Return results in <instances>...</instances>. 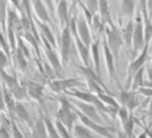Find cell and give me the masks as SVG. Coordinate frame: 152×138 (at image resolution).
<instances>
[{
    "instance_id": "obj_1",
    "label": "cell",
    "mask_w": 152,
    "mask_h": 138,
    "mask_svg": "<svg viewBox=\"0 0 152 138\" xmlns=\"http://www.w3.org/2000/svg\"><path fill=\"white\" fill-rule=\"evenodd\" d=\"M59 100V109L56 112V119L61 121L64 125V127L68 130L70 134L73 131L74 123L77 119V114L74 111L73 107L70 105V102L66 97L61 96L58 98Z\"/></svg>"
},
{
    "instance_id": "obj_2",
    "label": "cell",
    "mask_w": 152,
    "mask_h": 138,
    "mask_svg": "<svg viewBox=\"0 0 152 138\" xmlns=\"http://www.w3.org/2000/svg\"><path fill=\"white\" fill-rule=\"evenodd\" d=\"M68 94L71 97H74V98H76V99H78V100L81 101V102H85V103H87V104L93 105V106H95V108H98L99 110H101L102 112L110 113V114L113 115V117H114L115 114L118 112V109L113 108V107L105 106L104 104H102V102L98 99V97L95 96L94 94H92V92H81V90L76 89V90L69 92Z\"/></svg>"
},
{
    "instance_id": "obj_3",
    "label": "cell",
    "mask_w": 152,
    "mask_h": 138,
    "mask_svg": "<svg viewBox=\"0 0 152 138\" xmlns=\"http://www.w3.org/2000/svg\"><path fill=\"white\" fill-rule=\"evenodd\" d=\"M104 31H105V36L104 38H105L106 44H107L115 60H117L119 58V50H120L121 46L123 45L122 36L119 33V31L117 30V28L115 27L113 23H110V27L105 26Z\"/></svg>"
},
{
    "instance_id": "obj_4",
    "label": "cell",
    "mask_w": 152,
    "mask_h": 138,
    "mask_svg": "<svg viewBox=\"0 0 152 138\" xmlns=\"http://www.w3.org/2000/svg\"><path fill=\"white\" fill-rule=\"evenodd\" d=\"M145 38H144V25L143 19L140 16V14L137 15V18L134 20L133 24V34H132V55L135 57L140 51H143L145 47Z\"/></svg>"
},
{
    "instance_id": "obj_5",
    "label": "cell",
    "mask_w": 152,
    "mask_h": 138,
    "mask_svg": "<svg viewBox=\"0 0 152 138\" xmlns=\"http://www.w3.org/2000/svg\"><path fill=\"white\" fill-rule=\"evenodd\" d=\"M148 46L149 44H146L144 47L143 51L140 53V55L134 59L133 61H131V63L129 65L128 68V76H127L126 80V90L130 89L131 83H132V79L134 77V75L143 68L144 63H145L146 59H147V54H148Z\"/></svg>"
},
{
    "instance_id": "obj_6",
    "label": "cell",
    "mask_w": 152,
    "mask_h": 138,
    "mask_svg": "<svg viewBox=\"0 0 152 138\" xmlns=\"http://www.w3.org/2000/svg\"><path fill=\"white\" fill-rule=\"evenodd\" d=\"M74 111H75V113L77 114V117H79V119L81 121L83 125L85 126L86 128H88L90 131L93 130L95 133L99 134V135H101L102 137H104V138H113L112 132L114 131V129H112V128H110V127H104V126L98 125V123H94L91 119L88 118L87 116H85L81 112H79L77 109H74Z\"/></svg>"
},
{
    "instance_id": "obj_7",
    "label": "cell",
    "mask_w": 152,
    "mask_h": 138,
    "mask_svg": "<svg viewBox=\"0 0 152 138\" xmlns=\"http://www.w3.org/2000/svg\"><path fill=\"white\" fill-rule=\"evenodd\" d=\"M71 102L77 107V110L83 113L85 116H87L89 119H91L92 121L98 123V125H102V119L100 117L99 113L96 110L95 106L81 102L79 100H74V99H71Z\"/></svg>"
},
{
    "instance_id": "obj_8",
    "label": "cell",
    "mask_w": 152,
    "mask_h": 138,
    "mask_svg": "<svg viewBox=\"0 0 152 138\" xmlns=\"http://www.w3.org/2000/svg\"><path fill=\"white\" fill-rule=\"evenodd\" d=\"M71 44H72V34L70 31V27L63 28L61 29V56L63 65H66L69 59V54L71 51Z\"/></svg>"
},
{
    "instance_id": "obj_9",
    "label": "cell",
    "mask_w": 152,
    "mask_h": 138,
    "mask_svg": "<svg viewBox=\"0 0 152 138\" xmlns=\"http://www.w3.org/2000/svg\"><path fill=\"white\" fill-rule=\"evenodd\" d=\"M76 27H77V36L79 38V40L83 42V44L86 47L90 49V46L92 44V38L91 34H90V29L88 23L86 21L85 17L83 16H78L77 20H76Z\"/></svg>"
},
{
    "instance_id": "obj_10",
    "label": "cell",
    "mask_w": 152,
    "mask_h": 138,
    "mask_svg": "<svg viewBox=\"0 0 152 138\" xmlns=\"http://www.w3.org/2000/svg\"><path fill=\"white\" fill-rule=\"evenodd\" d=\"M43 43H44L45 54H46L47 59H48L51 67H52V71L54 72L55 75L61 76V74H63V70H61V61H59L58 57H57V55L55 54V52L53 51V48L49 45V43L47 42L45 38H43Z\"/></svg>"
},
{
    "instance_id": "obj_11",
    "label": "cell",
    "mask_w": 152,
    "mask_h": 138,
    "mask_svg": "<svg viewBox=\"0 0 152 138\" xmlns=\"http://www.w3.org/2000/svg\"><path fill=\"white\" fill-rule=\"evenodd\" d=\"M80 79L78 78H70V79H59V80H53L50 82L49 86L54 92H61L68 90L70 88H73L75 86L80 85Z\"/></svg>"
},
{
    "instance_id": "obj_12",
    "label": "cell",
    "mask_w": 152,
    "mask_h": 138,
    "mask_svg": "<svg viewBox=\"0 0 152 138\" xmlns=\"http://www.w3.org/2000/svg\"><path fill=\"white\" fill-rule=\"evenodd\" d=\"M102 38H103L102 45H103V52H104V59H105L106 70H107L108 76H110V84H113L115 80H118V77H117V75H116V70H115V58L112 53H110L107 44H106L105 38L103 36Z\"/></svg>"
},
{
    "instance_id": "obj_13",
    "label": "cell",
    "mask_w": 152,
    "mask_h": 138,
    "mask_svg": "<svg viewBox=\"0 0 152 138\" xmlns=\"http://www.w3.org/2000/svg\"><path fill=\"white\" fill-rule=\"evenodd\" d=\"M120 100L121 103H122L123 106L125 107L127 110L132 111L133 108L139 105V102H137V98H135V94L134 92H128V90H121V94H120Z\"/></svg>"
},
{
    "instance_id": "obj_14",
    "label": "cell",
    "mask_w": 152,
    "mask_h": 138,
    "mask_svg": "<svg viewBox=\"0 0 152 138\" xmlns=\"http://www.w3.org/2000/svg\"><path fill=\"white\" fill-rule=\"evenodd\" d=\"M30 5L32 7V9L34 11L36 14V18L42 23H51L49 15L47 13V9L45 7V5L43 4V2L41 1H34V2H30Z\"/></svg>"
},
{
    "instance_id": "obj_15",
    "label": "cell",
    "mask_w": 152,
    "mask_h": 138,
    "mask_svg": "<svg viewBox=\"0 0 152 138\" xmlns=\"http://www.w3.org/2000/svg\"><path fill=\"white\" fill-rule=\"evenodd\" d=\"M74 36V42H75V45H76V48H77V51H78V54H79V57H80L81 61L85 65L86 68L90 67V51H89V48L86 47L85 45L83 44L79 38L77 36V33L73 34Z\"/></svg>"
},
{
    "instance_id": "obj_16",
    "label": "cell",
    "mask_w": 152,
    "mask_h": 138,
    "mask_svg": "<svg viewBox=\"0 0 152 138\" xmlns=\"http://www.w3.org/2000/svg\"><path fill=\"white\" fill-rule=\"evenodd\" d=\"M34 21H36L38 28L40 29V32H41V36H42V38H45V40L49 43V45H50L52 48H56V42H55V38L53 36L50 28H49L45 23H42V22L39 21L36 17H34Z\"/></svg>"
},
{
    "instance_id": "obj_17",
    "label": "cell",
    "mask_w": 152,
    "mask_h": 138,
    "mask_svg": "<svg viewBox=\"0 0 152 138\" xmlns=\"http://www.w3.org/2000/svg\"><path fill=\"white\" fill-rule=\"evenodd\" d=\"M57 16H58L59 25L61 28H65L69 26L70 20L69 15H68V3L66 1H61L57 2Z\"/></svg>"
},
{
    "instance_id": "obj_18",
    "label": "cell",
    "mask_w": 152,
    "mask_h": 138,
    "mask_svg": "<svg viewBox=\"0 0 152 138\" xmlns=\"http://www.w3.org/2000/svg\"><path fill=\"white\" fill-rule=\"evenodd\" d=\"M76 67L78 68L79 70H80L81 72H83V74H85V76H86V78H90V79H92L93 81H95L96 83H98L100 86H101L102 88H103L104 90H105L106 92H108V89H107V87H106L105 85H104V83H103V81H102V79L100 78V76H98L97 74H96V72L94 71L93 69H92L91 67H88V68H86V67H83V65H76Z\"/></svg>"
},
{
    "instance_id": "obj_19",
    "label": "cell",
    "mask_w": 152,
    "mask_h": 138,
    "mask_svg": "<svg viewBox=\"0 0 152 138\" xmlns=\"http://www.w3.org/2000/svg\"><path fill=\"white\" fill-rule=\"evenodd\" d=\"M99 45L100 40L97 38L94 41L90 46V50H91L92 58H93V63L95 67V72L98 76H100V57H99Z\"/></svg>"
},
{
    "instance_id": "obj_20",
    "label": "cell",
    "mask_w": 152,
    "mask_h": 138,
    "mask_svg": "<svg viewBox=\"0 0 152 138\" xmlns=\"http://www.w3.org/2000/svg\"><path fill=\"white\" fill-rule=\"evenodd\" d=\"M27 94L31 99L40 101L43 97V85L36 83V82H27V88H26Z\"/></svg>"
},
{
    "instance_id": "obj_21",
    "label": "cell",
    "mask_w": 152,
    "mask_h": 138,
    "mask_svg": "<svg viewBox=\"0 0 152 138\" xmlns=\"http://www.w3.org/2000/svg\"><path fill=\"white\" fill-rule=\"evenodd\" d=\"M98 11L100 13V20L105 25L107 23H112L110 17V11H108V4L106 1H100L98 2Z\"/></svg>"
},
{
    "instance_id": "obj_22",
    "label": "cell",
    "mask_w": 152,
    "mask_h": 138,
    "mask_svg": "<svg viewBox=\"0 0 152 138\" xmlns=\"http://www.w3.org/2000/svg\"><path fill=\"white\" fill-rule=\"evenodd\" d=\"M3 99H4V103H5V107L7 108V110H9L10 114H11L12 118L14 117V114H15V106H16V103L15 101H14L13 97H12V94L9 92V90L7 89V87H5L4 85H3Z\"/></svg>"
},
{
    "instance_id": "obj_23",
    "label": "cell",
    "mask_w": 152,
    "mask_h": 138,
    "mask_svg": "<svg viewBox=\"0 0 152 138\" xmlns=\"http://www.w3.org/2000/svg\"><path fill=\"white\" fill-rule=\"evenodd\" d=\"M132 34H133V22L132 20H129L127 23L126 27L124 29V32L122 34V40L123 43L128 46V48H130L132 46Z\"/></svg>"
},
{
    "instance_id": "obj_24",
    "label": "cell",
    "mask_w": 152,
    "mask_h": 138,
    "mask_svg": "<svg viewBox=\"0 0 152 138\" xmlns=\"http://www.w3.org/2000/svg\"><path fill=\"white\" fill-rule=\"evenodd\" d=\"M72 132H73L75 138H94L91 131L83 125H75Z\"/></svg>"
},
{
    "instance_id": "obj_25",
    "label": "cell",
    "mask_w": 152,
    "mask_h": 138,
    "mask_svg": "<svg viewBox=\"0 0 152 138\" xmlns=\"http://www.w3.org/2000/svg\"><path fill=\"white\" fill-rule=\"evenodd\" d=\"M15 113L18 115V116L20 117L21 119H23V121H27L28 123H29L30 126L32 125V121L31 118H30L29 114H28L27 110H26V108L23 106V105L21 104V103H16V106H15Z\"/></svg>"
},
{
    "instance_id": "obj_26",
    "label": "cell",
    "mask_w": 152,
    "mask_h": 138,
    "mask_svg": "<svg viewBox=\"0 0 152 138\" xmlns=\"http://www.w3.org/2000/svg\"><path fill=\"white\" fill-rule=\"evenodd\" d=\"M144 71H145V69H144V67H143L134 75V77H133V79H132V83H131V86H130L131 92H135V90L139 89V88L143 87V83H144V80H143Z\"/></svg>"
},
{
    "instance_id": "obj_27",
    "label": "cell",
    "mask_w": 152,
    "mask_h": 138,
    "mask_svg": "<svg viewBox=\"0 0 152 138\" xmlns=\"http://www.w3.org/2000/svg\"><path fill=\"white\" fill-rule=\"evenodd\" d=\"M135 2L133 1H122L121 2V12L123 16H126L128 18H131L134 12Z\"/></svg>"
},
{
    "instance_id": "obj_28",
    "label": "cell",
    "mask_w": 152,
    "mask_h": 138,
    "mask_svg": "<svg viewBox=\"0 0 152 138\" xmlns=\"http://www.w3.org/2000/svg\"><path fill=\"white\" fill-rule=\"evenodd\" d=\"M44 123H45V126H46V129H47V135H48V138H61L58 135V133H57L56 129H55L54 125L51 123V121L47 116L45 117Z\"/></svg>"
},
{
    "instance_id": "obj_29",
    "label": "cell",
    "mask_w": 152,
    "mask_h": 138,
    "mask_svg": "<svg viewBox=\"0 0 152 138\" xmlns=\"http://www.w3.org/2000/svg\"><path fill=\"white\" fill-rule=\"evenodd\" d=\"M98 99L102 102V104H105V106H108V107H113V108H116V109H119L118 103L107 94H101L100 96H98Z\"/></svg>"
},
{
    "instance_id": "obj_30",
    "label": "cell",
    "mask_w": 152,
    "mask_h": 138,
    "mask_svg": "<svg viewBox=\"0 0 152 138\" xmlns=\"http://www.w3.org/2000/svg\"><path fill=\"white\" fill-rule=\"evenodd\" d=\"M55 129H56L57 133H58L59 137L61 138H72L71 135H70V133L68 132V130L66 129L65 127H64V125L61 123V121H58L56 119V121H55V125H54Z\"/></svg>"
},
{
    "instance_id": "obj_31",
    "label": "cell",
    "mask_w": 152,
    "mask_h": 138,
    "mask_svg": "<svg viewBox=\"0 0 152 138\" xmlns=\"http://www.w3.org/2000/svg\"><path fill=\"white\" fill-rule=\"evenodd\" d=\"M16 61H17V65L19 67V69L22 72L26 71V68H27V62H26V58L23 56L21 52L17 49V52H16Z\"/></svg>"
},
{
    "instance_id": "obj_32",
    "label": "cell",
    "mask_w": 152,
    "mask_h": 138,
    "mask_svg": "<svg viewBox=\"0 0 152 138\" xmlns=\"http://www.w3.org/2000/svg\"><path fill=\"white\" fill-rule=\"evenodd\" d=\"M118 116L119 118H120V121H121V125L123 126L126 123V121L129 119V114H128V111H127V109L125 108V107H120V108L118 109Z\"/></svg>"
},
{
    "instance_id": "obj_33",
    "label": "cell",
    "mask_w": 152,
    "mask_h": 138,
    "mask_svg": "<svg viewBox=\"0 0 152 138\" xmlns=\"http://www.w3.org/2000/svg\"><path fill=\"white\" fill-rule=\"evenodd\" d=\"M25 38H26V41H28V42L30 43V44L32 45V46L34 47V49H36V53L37 55H38L39 57H41V54H40V50H39V46L38 44H37V42L38 41L34 38V36H32L30 32H25Z\"/></svg>"
},
{
    "instance_id": "obj_34",
    "label": "cell",
    "mask_w": 152,
    "mask_h": 138,
    "mask_svg": "<svg viewBox=\"0 0 152 138\" xmlns=\"http://www.w3.org/2000/svg\"><path fill=\"white\" fill-rule=\"evenodd\" d=\"M83 3L88 9V11L93 16H95L96 11L98 9V2H96V1H85V2H83Z\"/></svg>"
},
{
    "instance_id": "obj_35",
    "label": "cell",
    "mask_w": 152,
    "mask_h": 138,
    "mask_svg": "<svg viewBox=\"0 0 152 138\" xmlns=\"http://www.w3.org/2000/svg\"><path fill=\"white\" fill-rule=\"evenodd\" d=\"M18 50L23 54V56L25 57V58L26 57H29V51L27 50V48L25 47L23 41H22V38H20V36L18 38Z\"/></svg>"
},
{
    "instance_id": "obj_36",
    "label": "cell",
    "mask_w": 152,
    "mask_h": 138,
    "mask_svg": "<svg viewBox=\"0 0 152 138\" xmlns=\"http://www.w3.org/2000/svg\"><path fill=\"white\" fill-rule=\"evenodd\" d=\"M9 63V57L3 51L0 50V71H4V68Z\"/></svg>"
},
{
    "instance_id": "obj_37",
    "label": "cell",
    "mask_w": 152,
    "mask_h": 138,
    "mask_svg": "<svg viewBox=\"0 0 152 138\" xmlns=\"http://www.w3.org/2000/svg\"><path fill=\"white\" fill-rule=\"evenodd\" d=\"M0 46L2 47V49L5 51L7 56L10 57V47H9V45H7V42L5 41V38L3 36L2 32H0Z\"/></svg>"
},
{
    "instance_id": "obj_38",
    "label": "cell",
    "mask_w": 152,
    "mask_h": 138,
    "mask_svg": "<svg viewBox=\"0 0 152 138\" xmlns=\"http://www.w3.org/2000/svg\"><path fill=\"white\" fill-rule=\"evenodd\" d=\"M137 92H140L141 94L145 97H148V98H151L152 97V88H149V87H141L137 89Z\"/></svg>"
},
{
    "instance_id": "obj_39",
    "label": "cell",
    "mask_w": 152,
    "mask_h": 138,
    "mask_svg": "<svg viewBox=\"0 0 152 138\" xmlns=\"http://www.w3.org/2000/svg\"><path fill=\"white\" fill-rule=\"evenodd\" d=\"M146 9H147V14L149 19L151 20L152 18V1H147L146 2Z\"/></svg>"
},
{
    "instance_id": "obj_40",
    "label": "cell",
    "mask_w": 152,
    "mask_h": 138,
    "mask_svg": "<svg viewBox=\"0 0 152 138\" xmlns=\"http://www.w3.org/2000/svg\"><path fill=\"white\" fill-rule=\"evenodd\" d=\"M5 108V103H4V99H3V94L2 92H0V112L3 111Z\"/></svg>"
},
{
    "instance_id": "obj_41",
    "label": "cell",
    "mask_w": 152,
    "mask_h": 138,
    "mask_svg": "<svg viewBox=\"0 0 152 138\" xmlns=\"http://www.w3.org/2000/svg\"><path fill=\"white\" fill-rule=\"evenodd\" d=\"M148 132H149V129H147L145 132H144L142 135H140L139 136V138H147V135H148Z\"/></svg>"
},
{
    "instance_id": "obj_42",
    "label": "cell",
    "mask_w": 152,
    "mask_h": 138,
    "mask_svg": "<svg viewBox=\"0 0 152 138\" xmlns=\"http://www.w3.org/2000/svg\"><path fill=\"white\" fill-rule=\"evenodd\" d=\"M1 125H2V123H1V117H0V128H1Z\"/></svg>"
},
{
    "instance_id": "obj_43",
    "label": "cell",
    "mask_w": 152,
    "mask_h": 138,
    "mask_svg": "<svg viewBox=\"0 0 152 138\" xmlns=\"http://www.w3.org/2000/svg\"><path fill=\"white\" fill-rule=\"evenodd\" d=\"M150 104H152V99H151V102H150Z\"/></svg>"
}]
</instances>
